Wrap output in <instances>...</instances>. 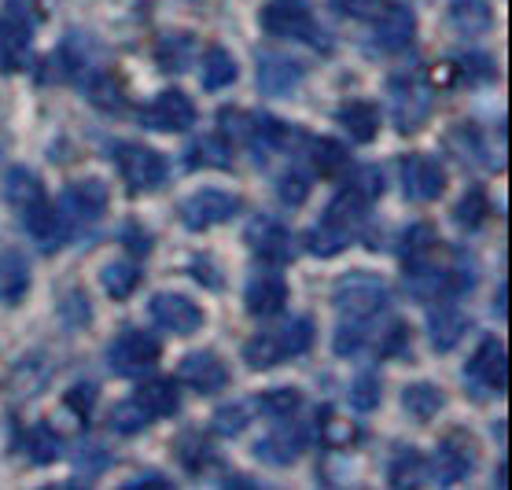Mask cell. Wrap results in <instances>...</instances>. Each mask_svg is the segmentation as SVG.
Returning <instances> with one entry per match:
<instances>
[{"label":"cell","mask_w":512,"mask_h":490,"mask_svg":"<svg viewBox=\"0 0 512 490\" xmlns=\"http://www.w3.org/2000/svg\"><path fill=\"white\" fill-rule=\"evenodd\" d=\"M34 26L37 15L30 8V0H4V8H0V70L4 74L30 67Z\"/></svg>","instance_id":"6da1fadb"},{"label":"cell","mask_w":512,"mask_h":490,"mask_svg":"<svg viewBox=\"0 0 512 490\" xmlns=\"http://www.w3.org/2000/svg\"><path fill=\"white\" fill-rule=\"evenodd\" d=\"M387 100H391V118H395L398 133H417L431 115L435 89L420 78V70H402V74H391Z\"/></svg>","instance_id":"7a4b0ae2"},{"label":"cell","mask_w":512,"mask_h":490,"mask_svg":"<svg viewBox=\"0 0 512 490\" xmlns=\"http://www.w3.org/2000/svg\"><path fill=\"white\" fill-rule=\"evenodd\" d=\"M258 23H262V30L269 37L303 41V45H314L321 52L328 48V37L321 34V26H317L306 0H269L266 8H262V15H258Z\"/></svg>","instance_id":"3957f363"},{"label":"cell","mask_w":512,"mask_h":490,"mask_svg":"<svg viewBox=\"0 0 512 490\" xmlns=\"http://www.w3.org/2000/svg\"><path fill=\"white\" fill-rule=\"evenodd\" d=\"M332 303H336V310L343 317L373 321V317L384 314L387 303H391V288H387L384 277H373V273H347L343 280H336Z\"/></svg>","instance_id":"277c9868"},{"label":"cell","mask_w":512,"mask_h":490,"mask_svg":"<svg viewBox=\"0 0 512 490\" xmlns=\"http://www.w3.org/2000/svg\"><path fill=\"white\" fill-rule=\"evenodd\" d=\"M115 166L133 196L166 185V159L144 144H115Z\"/></svg>","instance_id":"5b68a950"},{"label":"cell","mask_w":512,"mask_h":490,"mask_svg":"<svg viewBox=\"0 0 512 490\" xmlns=\"http://www.w3.org/2000/svg\"><path fill=\"white\" fill-rule=\"evenodd\" d=\"M465 380L483 398L505 395V384H509V354H505V343L498 336H487L479 343L476 354L465 365Z\"/></svg>","instance_id":"8992f818"},{"label":"cell","mask_w":512,"mask_h":490,"mask_svg":"<svg viewBox=\"0 0 512 490\" xmlns=\"http://www.w3.org/2000/svg\"><path fill=\"white\" fill-rule=\"evenodd\" d=\"M236 210H240V196L236 192H225V188H196L192 196H185L177 203V214L188 229H214V225L229 222Z\"/></svg>","instance_id":"52a82bcc"},{"label":"cell","mask_w":512,"mask_h":490,"mask_svg":"<svg viewBox=\"0 0 512 490\" xmlns=\"http://www.w3.org/2000/svg\"><path fill=\"white\" fill-rule=\"evenodd\" d=\"M107 210V185L96 181V177H85L78 185L63 188V199H59V218L70 229H93L100 222V214Z\"/></svg>","instance_id":"ba28073f"},{"label":"cell","mask_w":512,"mask_h":490,"mask_svg":"<svg viewBox=\"0 0 512 490\" xmlns=\"http://www.w3.org/2000/svg\"><path fill=\"white\" fill-rule=\"evenodd\" d=\"M159 362V339L144 328H126L122 336L107 347V365L118 376H144Z\"/></svg>","instance_id":"9c48e42d"},{"label":"cell","mask_w":512,"mask_h":490,"mask_svg":"<svg viewBox=\"0 0 512 490\" xmlns=\"http://www.w3.org/2000/svg\"><path fill=\"white\" fill-rule=\"evenodd\" d=\"M140 122L155 133H185L196 126V104L181 89H166L140 107Z\"/></svg>","instance_id":"30bf717a"},{"label":"cell","mask_w":512,"mask_h":490,"mask_svg":"<svg viewBox=\"0 0 512 490\" xmlns=\"http://www.w3.org/2000/svg\"><path fill=\"white\" fill-rule=\"evenodd\" d=\"M148 314L159 328H166L170 336H192L203 328V310L199 303H192L188 295L181 292H159L148 303Z\"/></svg>","instance_id":"8fae6325"},{"label":"cell","mask_w":512,"mask_h":490,"mask_svg":"<svg viewBox=\"0 0 512 490\" xmlns=\"http://www.w3.org/2000/svg\"><path fill=\"white\" fill-rule=\"evenodd\" d=\"M428 468L435 472V479L443 483V487H454L461 479L472 476V468H476V443L468 439V435H446L435 457L428 461Z\"/></svg>","instance_id":"7c38bea8"},{"label":"cell","mask_w":512,"mask_h":490,"mask_svg":"<svg viewBox=\"0 0 512 490\" xmlns=\"http://www.w3.org/2000/svg\"><path fill=\"white\" fill-rule=\"evenodd\" d=\"M402 188L413 203H431L446 192V170L431 155H406L402 159Z\"/></svg>","instance_id":"4fadbf2b"},{"label":"cell","mask_w":512,"mask_h":490,"mask_svg":"<svg viewBox=\"0 0 512 490\" xmlns=\"http://www.w3.org/2000/svg\"><path fill=\"white\" fill-rule=\"evenodd\" d=\"M177 376H181L196 395H214V391H222V387L229 384V365H225L214 350H192V354L181 358Z\"/></svg>","instance_id":"5bb4252c"},{"label":"cell","mask_w":512,"mask_h":490,"mask_svg":"<svg viewBox=\"0 0 512 490\" xmlns=\"http://www.w3.org/2000/svg\"><path fill=\"white\" fill-rule=\"evenodd\" d=\"M247 244H251V251H255L262 262H269V266H284V262H291V255H295L291 233L280 222L266 218V214H258L255 222L247 225Z\"/></svg>","instance_id":"9a60e30c"},{"label":"cell","mask_w":512,"mask_h":490,"mask_svg":"<svg viewBox=\"0 0 512 490\" xmlns=\"http://www.w3.org/2000/svg\"><path fill=\"white\" fill-rule=\"evenodd\" d=\"M23 222H26V233L34 236V244L45 255H52V251H59V247L67 244V225L59 218V207L48 203V196L34 199L30 207H23Z\"/></svg>","instance_id":"2e32d148"},{"label":"cell","mask_w":512,"mask_h":490,"mask_svg":"<svg viewBox=\"0 0 512 490\" xmlns=\"http://www.w3.org/2000/svg\"><path fill=\"white\" fill-rule=\"evenodd\" d=\"M30 262L23 251L4 247L0 251V306H19L30 292Z\"/></svg>","instance_id":"e0dca14e"},{"label":"cell","mask_w":512,"mask_h":490,"mask_svg":"<svg viewBox=\"0 0 512 490\" xmlns=\"http://www.w3.org/2000/svg\"><path fill=\"white\" fill-rule=\"evenodd\" d=\"M413 30H417V19L409 12L406 4H387L384 15L376 19V45L384 48V52H402L409 48L413 41Z\"/></svg>","instance_id":"ac0fdd59"},{"label":"cell","mask_w":512,"mask_h":490,"mask_svg":"<svg viewBox=\"0 0 512 490\" xmlns=\"http://www.w3.org/2000/svg\"><path fill=\"white\" fill-rule=\"evenodd\" d=\"M303 78H306V70L299 67L295 59H284V56L258 59V85H262L269 96H291L299 89Z\"/></svg>","instance_id":"d6986e66"},{"label":"cell","mask_w":512,"mask_h":490,"mask_svg":"<svg viewBox=\"0 0 512 490\" xmlns=\"http://www.w3.org/2000/svg\"><path fill=\"white\" fill-rule=\"evenodd\" d=\"M288 303V284L277 273H262V277L247 280V310L255 317H277Z\"/></svg>","instance_id":"ffe728a7"},{"label":"cell","mask_w":512,"mask_h":490,"mask_svg":"<svg viewBox=\"0 0 512 490\" xmlns=\"http://www.w3.org/2000/svg\"><path fill=\"white\" fill-rule=\"evenodd\" d=\"M446 23L461 37H483L494 26V12H490L487 0H450Z\"/></svg>","instance_id":"44dd1931"},{"label":"cell","mask_w":512,"mask_h":490,"mask_svg":"<svg viewBox=\"0 0 512 490\" xmlns=\"http://www.w3.org/2000/svg\"><path fill=\"white\" fill-rule=\"evenodd\" d=\"M465 332H468V317L461 314L454 303L435 306V310L428 314V339H431V347L443 350V354L446 350H454Z\"/></svg>","instance_id":"7402d4cb"},{"label":"cell","mask_w":512,"mask_h":490,"mask_svg":"<svg viewBox=\"0 0 512 490\" xmlns=\"http://www.w3.org/2000/svg\"><path fill=\"white\" fill-rule=\"evenodd\" d=\"M336 122L350 133V140L358 144H369V140L380 133V111L369 100H347V104L336 107Z\"/></svg>","instance_id":"603a6c76"},{"label":"cell","mask_w":512,"mask_h":490,"mask_svg":"<svg viewBox=\"0 0 512 490\" xmlns=\"http://www.w3.org/2000/svg\"><path fill=\"white\" fill-rule=\"evenodd\" d=\"M402 406H406V413L413 420L428 424V420H435L443 413L446 395H443V387L428 384V380H417V384L402 387Z\"/></svg>","instance_id":"cb8c5ba5"},{"label":"cell","mask_w":512,"mask_h":490,"mask_svg":"<svg viewBox=\"0 0 512 490\" xmlns=\"http://www.w3.org/2000/svg\"><path fill=\"white\" fill-rule=\"evenodd\" d=\"M303 432H269L255 443V457L266 465H295L303 457Z\"/></svg>","instance_id":"d4e9b609"},{"label":"cell","mask_w":512,"mask_h":490,"mask_svg":"<svg viewBox=\"0 0 512 490\" xmlns=\"http://www.w3.org/2000/svg\"><path fill=\"white\" fill-rule=\"evenodd\" d=\"M133 398L152 413V420L174 417L177 409H181V391H177L174 380H148V384H140L133 391Z\"/></svg>","instance_id":"484cf974"},{"label":"cell","mask_w":512,"mask_h":490,"mask_svg":"<svg viewBox=\"0 0 512 490\" xmlns=\"http://www.w3.org/2000/svg\"><path fill=\"white\" fill-rule=\"evenodd\" d=\"M428 476H431L428 457L417 454V450H409V446L395 450L391 461H387V483H391V487H417V483H424Z\"/></svg>","instance_id":"4316f807"},{"label":"cell","mask_w":512,"mask_h":490,"mask_svg":"<svg viewBox=\"0 0 512 490\" xmlns=\"http://www.w3.org/2000/svg\"><path fill=\"white\" fill-rule=\"evenodd\" d=\"M358 424L350 417H343V413H336V409H321L317 413V439H321V446H328V450H347V446L358 443Z\"/></svg>","instance_id":"83f0119b"},{"label":"cell","mask_w":512,"mask_h":490,"mask_svg":"<svg viewBox=\"0 0 512 490\" xmlns=\"http://www.w3.org/2000/svg\"><path fill=\"white\" fill-rule=\"evenodd\" d=\"M199 78H203V89L207 93H222L229 85L240 78V67H236L233 52H225V48H210L207 56H203V70H199Z\"/></svg>","instance_id":"f1b7e54d"},{"label":"cell","mask_w":512,"mask_h":490,"mask_svg":"<svg viewBox=\"0 0 512 490\" xmlns=\"http://www.w3.org/2000/svg\"><path fill=\"white\" fill-rule=\"evenodd\" d=\"M41 196H45V185H41V177H37L30 166H12V170L4 174V199H8L12 207L23 210Z\"/></svg>","instance_id":"f546056e"},{"label":"cell","mask_w":512,"mask_h":490,"mask_svg":"<svg viewBox=\"0 0 512 490\" xmlns=\"http://www.w3.org/2000/svg\"><path fill=\"white\" fill-rule=\"evenodd\" d=\"M140 280H144V273H140L137 262H107L104 269H100V284H104V292L111 295V299H129V295L140 288Z\"/></svg>","instance_id":"4dcf8cb0"},{"label":"cell","mask_w":512,"mask_h":490,"mask_svg":"<svg viewBox=\"0 0 512 490\" xmlns=\"http://www.w3.org/2000/svg\"><path fill=\"white\" fill-rule=\"evenodd\" d=\"M280 336V347H284V358H299V354H306V350L314 347L317 339V325L310 321V317H291V321H284V325L277 328Z\"/></svg>","instance_id":"1f68e13d"},{"label":"cell","mask_w":512,"mask_h":490,"mask_svg":"<svg viewBox=\"0 0 512 490\" xmlns=\"http://www.w3.org/2000/svg\"><path fill=\"white\" fill-rule=\"evenodd\" d=\"M244 362L251 365V369H273V365H280V362H288L284 358V347H280V336L277 332H262V336H255V339H247L244 343Z\"/></svg>","instance_id":"d6a6232c"},{"label":"cell","mask_w":512,"mask_h":490,"mask_svg":"<svg viewBox=\"0 0 512 490\" xmlns=\"http://www.w3.org/2000/svg\"><path fill=\"white\" fill-rule=\"evenodd\" d=\"M155 56H159V67L170 70V74H181L188 70V59L196 56V41L188 34H166L155 48Z\"/></svg>","instance_id":"836d02e7"},{"label":"cell","mask_w":512,"mask_h":490,"mask_svg":"<svg viewBox=\"0 0 512 490\" xmlns=\"http://www.w3.org/2000/svg\"><path fill=\"white\" fill-rule=\"evenodd\" d=\"M310 166H314V174H321V177L339 174V170L347 166V148L332 137H314L310 140Z\"/></svg>","instance_id":"e575fe53"},{"label":"cell","mask_w":512,"mask_h":490,"mask_svg":"<svg viewBox=\"0 0 512 490\" xmlns=\"http://www.w3.org/2000/svg\"><path fill=\"white\" fill-rule=\"evenodd\" d=\"M457 74V82L461 85H487L498 78V67H494V59L483 56V52H468V56L454 59V67H450Z\"/></svg>","instance_id":"d590c367"},{"label":"cell","mask_w":512,"mask_h":490,"mask_svg":"<svg viewBox=\"0 0 512 490\" xmlns=\"http://www.w3.org/2000/svg\"><path fill=\"white\" fill-rule=\"evenodd\" d=\"M229 140L222 137H199L188 144L185 163L188 166H229Z\"/></svg>","instance_id":"8d00e7d4"},{"label":"cell","mask_w":512,"mask_h":490,"mask_svg":"<svg viewBox=\"0 0 512 490\" xmlns=\"http://www.w3.org/2000/svg\"><path fill=\"white\" fill-rule=\"evenodd\" d=\"M431 251H435V229H431L428 222H413L406 229V236H402V244H398V255H402V262H420V258H431Z\"/></svg>","instance_id":"74e56055"},{"label":"cell","mask_w":512,"mask_h":490,"mask_svg":"<svg viewBox=\"0 0 512 490\" xmlns=\"http://www.w3.org/2000/svg\"><path fill=\"white\" fill-rule=\"evenodd\" d=\"M82 89L100 111H122V89H118V82L111 74H104V70H96L93 78H85Z\"/></svg>","instance_id":"f35d334b"},{"label":"cell","mask_w":512,"mask_h":490,"mask_svg":"<svg viewBox=\"0 0 512 490\" xmlns=\"http://www.w3.org/2000/svg\"><path fill=\"white\" fill-rule=\"evenodd\" d=\"M177 461L188 468V476H203V468L214 461V454H210V443H203V435L185 432L177 439Z\"/></svg>","instance_id":"ab89813d"},{"label":"cell","mask_w":512,"mask_h":490,"mask_svg":"<svg viewBox=\"0 0 512 490\" xmlns=\"http://www.w3.org/2000/svg\"><path fill=\"white\" fill-rule=\"evenodd\" d=\"M350 406L358 409V413H373L380 406V398H384V384H380V376L376 373H358L350 380Z\"/></svg>","instance_id":"60d3db41"},{"label":"cell","mask_w":512,"mask_h":490,"mask_svg":"<svg viewBox=\"0 0 512 490\" xmlns=\"http://www.w3.org/2000/svg\"><path fill=\"white\" fill-rule=\"evenodd\" d=\"M152 424V413L140 406L137 398H126V402H118L115 409H111V428H115L118 435H137L144 432Z\"/></svg>","instance_id":"b9f144b4"},{"label":"cell","mask_w":512,"mask_h":490,"mask_svg":"<svg viewBox=\"0 0 512 490\" xmlns=\"http://www.w3.org/2000/svg\"><path fill=\"white\" fill-rule=\"evenodd\" d=\"M369 339H373V336H369V321L343 317V321H339V328H336V343H332V347H336L339 358H354V354H358Z\"/></svg>","instance_id":"7bdbcfd3"},{"label":"cell","mask_w":512,"mask_h":490,"mask_svg":"<svg viewBox=\"0 0 512 490\" xmlns=\"http://www.w3.org/2000/svg\"><path fill=\"white\" fill-rule=\"evenodd\" d=\"M26 454L34 465H52L59 457V435L48 428V424H37L26 432Z\"/></svg>","instance_id":"ee69618b"},{"label":"cell","mask_w":512,"mask_h":490,"mask_svg":"<svg viewBox=\"0 0 512 490\" xmlns=\"http://www.w3.org/2000/svg\"><path fill=\"white\" fill-rule=\"evenodd\" d=\"M310 170H303V166H291L288 174H280L277 181V196L284 207H303L306 196H310Z\"/></svg>","instance_id":"f6af8a7d"},{"label":"cell","mask_w":512,"mask_h":490,"mask_svg":"<svg viewBox=\"0 0 512 490\" xmlns=\"http://www.w3.org/2000/svg\"><path fill=\"white\" fill-rule=\"evenodd\" d=\"M490 214V199L479 192V188H472V192H465V196L457 199L454 207V222L461 225V229H479V225L487 222Z\"/></svg>","instance_id":"bcb514c9"},{"label":"cell","mask_w":512,"mask_h":490,"mask_svg":"<svg viewBox=\"0 0 512 490\" xmlns=\"http://www.w3.org/2000/svg\"><path fill=\"white\" fill-rule=\"evenodd\" d=\"M255 417V402H229L214 413V432L218 435H240Z\"/></svg>","instance_id":"7dc6e473"},{"label":"cell","mask_w":512,"mask_h":490,"mask_svg":"<svg viewBox=\"0 0 512 490\" xmlns=\"http://www.w3.org/2000/svg\"><path fill=\"white\" fill-rule=\"evenodd\" d=\"M347 188L354 192V196H361L369 207H373V199L384 192V174H380V166H358L354 174H350Z\"/></svg>","instance_id":"c3c4849f"},{"label":"cell","mask_w":512,"mask_h":490,"mask_svg":"<svg viewBox=\"0 0 512 490\" xmlns=\"http://www.w3.org/2000/svg\"><path fill=\"white\" fill-rule=\"evenodd\" d=\"M258 406L266 409L269 417H291L295 409L303 406V395L295 387H277V391H266V395L258 398Z\"/></svg>","instance_id":"681fc988"},{"label":"cell","mask_w":512,"mask_h":490,"mask_svg":"<svg viewBox=\"0 0 512 490\" xmlns=\"http://www.w3.org/2000/svg\"><path fill=\"white\" fill-rule=\"evenodd\" d=\"M376 350H380L384 358H398V354H406L409 350L406 321H391V325H384V332H380V339H376Z\"/></svg>","instance_id":"f907efd6"},{"label":"cell","mask_w":512,"mask_h":490,"mask_svg":"<svg viewBox=\"0 0 512 490\" xmlns=\"http://www.w3.org/2000/svg\"><path fill=\"white\" fill-rule=\"evenodd\" d=\"M59 314H63V321H67L70 328H85L89 325V317H93V310H89L82 292H67V299H63V306H59Z\"/></svg>","instance_id":"816d5d0a"},{"label":"cell","mask_w":512,"mask_h":490,"mask_svg":"<svg viewBox=\"0 0 512 490\" xmlns=\"http://www.w3.org/2000/svg\"><path fill=\"white\" fill-rule=\"evenodd\" d=\"M339 12L354 15V19H369V23H376L380 15H384L387 0H336Z\"/></svg>","instance_id":"f5cc1de1"},{"label":"cell","mask_w":512,"mask_h":490,"mask_svg":"<svg viewBox=\"0 0 512 490\" xmlns=\"http://www.w3.org/2000/svg\"><path fill=\"white\" fill-rule=\"evenodd\" d=\"M96 395H100V387L85 380V384L70 387V391H67V406H70V409H78L82 417H89V413H93V406H96Z\"/></svg>","instance_id":"db71d44e"},{"label":"cell","mask_w":512,"mask_h":490,"mask_svg":"<svg viewBox=\"0 0 512 490\" xmlns=\"http://www.w3.org/2000/svg\"><path fill=\"white\" fill-rule=\"evenodd\" d=\"M188 273H192L196 280H203L207 288H218V284H222V273L214 269V258H210V255L188 258Z\"/></svg>","instance_id":"11a10c76"},{"label":"cell","mask_w":512,"mask_h":490,"mask_svg":"<svg viewBox=\"0 0 512 490\" xmlns=\"http://www.w3.org/2000/svg\"><path fill=\"white\" fill-rule=\"evenodd\" d=\"M122 244H126L129 251H137V255H148V251H152V240H148V233H144L140 225H133V222L122 225Z\"/></svg>","instance_id":"9f6ffc18"},{"label":"cell","mask_w":512,"mask_h":490,"mask_svg":"<svg viewBox=\"0 0 512 490\" xmlns=\"http://www.w3.org/2000/svg\"><path fill=\"white\" fill-rule=\"evenodd\" d=\"M126 487L129 490H137V487H163V490H170V479H163V476H140V479H129Z\"/></svg>","instance_id":"6f0895ef"},{"label":"cell","mask_w":512,"mask_h":490,"mask_svg":"<svg viewBox=\"0 0 512 490\" xmlns=\"http://www.w3.org/2000/svg\"><path fill=\"white\" fill-rule=\"evenodd\" d=\"M494 310H498V317H505V284L498 288V299H494Z\"/></svg>","instance_id":"680465c9"}]
</instances>
